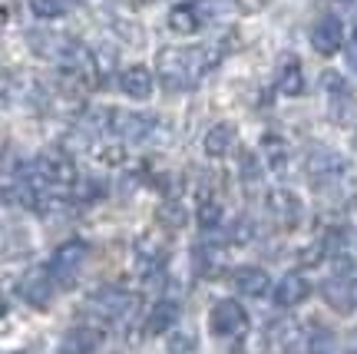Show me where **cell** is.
Segmentation results:
<instances>
[{
    "label": "cell",
    "instance_id": "6da1fadb",
    "mask_svg": "<svg viewBox=\"0 0 357 354\" xmlns=\"http://www.w3.org/2000/svg\"><path fill=\"white\" fill-rule=\"evenodd\" d=\"M215 64L218 53L212 47H162L155 53V76L166 89H192Z\"/></svg>",
    "mask_w": 357,
    "mask_h": 354
},
{
    "label": "cell",
    "instance_id": "7a4b0ae2",
    "mask_svg": "<svg viewBox=\"0 0 357 354\" xmlns=\"http://www.w3.org/2000/svg\"><path fill=\"white\" fill-rule=\"evenodd\" d=\"M89 258V245L83 239H66L60 242L56 249H53L50 255V275L53 281L60 285V288H73L79 279V272H83V265H86Z\"/></svg>",
    "mask_w": 357,
    "mask_h": 354
},
{
    "label": "cell",
    "instance_id": "3957f363",
    "mask_svg": "<svg viewBox=\"0 0 357 354\" xmlns=\"http://www.w3.org/2000/svg\"><path fill=\"white\" fill-rule=\"evenodd\" d=\"M208 328L218 338H238V334L248 331V311L235 298H222L208 311Z\"/></svg>",
    "mask_w": 357,
    "mask_h": 354
},
{
    "label": "cell",
    "instance_id": "277c9868",
    "mask_svg": "<svg viewBox=\"0 0 357 354\" xmlns=\"http://www.w3.org/2000/svg\"><path fill=\"white\" fill-rule=\"evenodd\" d=\"M155 129H159V119L153 113H129V110H113L109 113V133H116V136H123L129 142L153 140Z\"/></svg>",
    "mask_w": 357,
    "mask_h": 354
},
{
    "label": "cell",
    "instance_id": "5b68a950",
    "mask_svg": "<svg viewBox=\"0 0 357 354\" xmlns=\"http://www.w3.org/2000/svg\"><path fill=\"white\" fill-rule=\"evenodd\" d=\"M53 288H56V281H53V275H50V268L47 265L26 268L24 275H20V281H17L20 298H24L26 304H33V308H50Z\"/></svg>",
    "mask_w": 357,
    "mask_h": 354
},
{
    "label": "cell",
    "instance_id": "8992f818",
    "mask_svg": "<svg viewBox=\"0 0 357 354\" xmlns=\"http://www.w3.org/2000/svg\"><path fill=\"white\" fill-rule=\"evenodd\" d=\"M89 308L100 318H106V321H119V318H126L129 311L136 308V298H132L126 288L106 285V288H96L89 295Z\"/></svg>",
    "mask_w": 357,
    "mask_h": 354
},
{
    "label": "cell",
    "instance_id": "52a82bcc",
    "mask_svg": "<svg viewBox=\"0 0 357 354\" xmlns=\"http://www.w3.org/2000/svg\"><path fill=\"white\" fill-rule=\"evenodd\" d=\"M265 209L281 228L301 226V219H305V205L291 189H271L265 196Z\"/></svg>",
    "mask_w": 357,
    "mask_h": 354
},
{
    "label": "cell",
    "instance_id": "ba28073f",
    "mask_svg": "<svg viewBox=\"0 0 357 354\" xmlns=\"http://www.w3.org/2000/svg\"><path fill=\"white\" fill-rule=\"evenodd\" d=\"M26 43H30V50L37 53L40 60H50V64H63L66 53L73 50V43L77 40L63 37V34H53V30H30L26 34Z\"/></svg>",
    "mask_w": 357,
    "mask_h": 354
},
{
    "label": "cell",
    "instance_id": "9c48e42d",
    "mask_svg": "<svg viewBox=\"0 0 357 354\" xmlns=\"http://www.w3.org/2000/svg\"><path fill=\"white\" fill-rule=\"evenodd\" d=\"M311 47H314L321 57H334V53L344 47V24H341L334 13L318 17L314 27H311Z\"/></svg>",
    "mask_w": 357,
    "mask_h": 354
},
{
    "label": "cell",
    "instance_id": "30bf717a",
    "mask_svg": "<svg viewBox=\"0 0 357 354\" xmlns=\"http://www.w3.org/2000/svg\"><path fill=\"white\" fill-rule=\"evenodd\" d=\"M102 344V331L89 328V325H77L60 338V354H96Z\"/></svg>",
    "mask_w": 357,
    "mask_h": 354
},
{
    "label": "cell",
    "instance_id": "8fae6325",
    "mask_svg": "<svg viewBox=\"0 0 357 354\" xmlns=\"http://www.w3.org/2000/svg\"><path fill=\"white\" fill-rule=\"evenodd\" d=\"M275 304L278 308H298L301 302H307V295H311V281L301 275V272H291V275H284V279L275 285Z\"/></svg>",
    "mask_w": 357,
    "mask_h": 354
},
{
    "label": "cell",
    "instance_id": "7c38bea8",
    "mask_svg": "<svg viewBox=\"0 0 357 354\" xmlns=\"http://www.w3.org/2000/svg\"><path fill=\"white\" fill-rule=\"evenodd\" d=\"M119 89L126 93L129 100H149L153 96V89H155V80H153V73L146 70L142 64H132V66H126L123 73H119Z\"/></svg>",
    "mask_w": 357,
    "mask_h": 354
},
{
    "label": "cell",
    "instance_id": "4fadbf2b",
    "mask_svg": "<svg viewBox=\"0 0 357 354\" xmlns=\"http://www.w3.org/2000/svg\"><path fill=\"white\" fill-rule=\"evenodd\" d=\"M231 285H235V291L245 295V298H261V295L271 291L268 272L265 268H258V265H242L235 275H231Z\"/></svg>",
    "mask_w": 357,
    "mask_h": 354
},
{
    "label": "cell",
    "instance_id": "5bb4252c",
    "mask_svg": "<svg viewBox=\"0 0 357 354\" xmlns=\"http://www.w3.org/2000/svg\"><path fill=\"white\" fill-rule=\"evenodd\" d=\"M305 172L314 179V182H328V179H334V176H341V172H344V159H341L337 152H331V149H314L305 159Z\"/></svg>",
    "mask_w": 357,
    "mask_h": 354
},
{
    "label": "cell",
    "instance_id": "9a60e30c",
    "mask_svg": "<svg viewBox=\"0 0 357 354\" xmlns=\"http://www.w3.org/2000/svg\"><path fill=\"white\" fill-rule=\"evenodd\" d=\"M166 24L172 34H178V37H192V34L202 30V10H199L195 3H176V7L169 10Z\"/></svg>",
    "mask_w": 357,
    "mask_h": 354
},
{
    "label": "cell",
    "instance_id": "2e32d148",
    "mask_svg": "<svg viewBox=\"0 0 357 354\" xmlns=\"http://www.w3.org/2000/svg\"><path fill=\"white\" fill-rule=\"evenodd\" d=\"M231 142H235V126H231V123H215V126H208V133L202 136V149L208 159H222V156L231 149Z\"/></svg>",
    "mask_w": 357,
    "mask_h": 354
},
{
    "label": "cell",
    "instance_id": "e0dca14e",
    "mask_svg": "<svg viewBox=\"0 0 357 354\" xmlns=\"http://www.w3.org/2000/svg\"><path fill=\"white\" fill-rule=\"evenodd\" d=\"M176 321H178V302L162 298V302L153 304V311L146 318V334H166V331L176 328Z\"/></svg>",
    "mask_w": 357,
    "mask_h": 354
},
{
    "label": "cell",
    "instance_id": "ac0fdd59",
    "mask_svg": "<svg viewBox=\"0 0 357 354\" xmlns=\"http://www.w3.org/2000/svg\"><path fill=\"white\" fill-rule=\"evenodd\" d=\"M275 87H278L281 96H301L305 93V66L298 64V60H284Z\"/></svg>",
    "mask_w": 357,
    "mask_h": 354
},
{
    "label": "cell",
    "instance_id": "d6986e66",
    "mask_svg": "<svg viewBox=\"0 0 357 354\" xmlns=\"http://www.w3.org/2000/svg\"><path fill=\"white\" fill-rule=\"evenodd\" d=\"M324 302L337 308V311H347L351 304H354V288H351V281L347 279H334L324 285Z\"/></svg>",
    "mask_w": 357,
    "mask_h": 354
},
{
    "label": "cell",
    "instance_id": "ffe728a7",
    "mask_svg": "<svg viewBox=\"0 0 357 354\" xmlns=\"http://www.w3.org/2000/svg\"><path fill=\"white\" fill-rule=\"evenodd\" d=\"M77 7V0H30V13L37 20H60Z\"/></svg>",
    "mask_w": 357,
    "mask_h": 354
},
{
    "label": "cell",
    "instance_id": "44dd1931",
    "mask_svg": "<svg viewBox=\"0 0 357 354\" xmlns=\"http://www.w3.org/2000/svg\"><path fill=\"white\" fill-rule=\"evenodd\" d=\"M261 156H265V165L271 169H284L288 163V142L281 140V136H261Z\"/></svg>",
    "mask_w": 357,
    "mask_h": 354
},
{
    "label": "cell",
    "instance_id": "7402d4cb",
    "mask_svg": "<svg viewBox=\"0 0 357 354\" xmlns=\"http://www.w3.org/2000/svg\"><path fill=\"white\" fill-rule=\"evenodd\" d=\"M155 219H159V226H166L169 232H178V228H182L185 222H189V212L182 209V202H176V199H169V202L159 205V215H155Z\"/></svg>",
    "mask_w": 357,
    "mask_h": 354
},
{
    "label": "cell",
    "instance_id": "603a6c76",
    "mask_svg": "<svg viewBox=\"0 0 357 354\" xmlns=\"http://www.w3.org/2000/svg\"><path fill=\"white\" fill-rule=\"evenodd\" d=\"M109 30H113L116 37H123L126 43H132V47H139V43H146V34L139 30V24H132V20H126V17H109Z\"/></svg>",
    "mask_w": 357,
    "mask_h": 354
},
{
    "label": "cell",
    "instance_id": "cb8c5ba5",
    "mask_svg": "<svg viewBox=\"0 0 357 354\" xmlns=\"http://www.w3.org/2000/svg\"><path fill=\"white\" fill-rule=\"evenodd\" d=\"M195 222L208 232V228H215L218 222H222V205L215 202V199H202L199 202V209H195Z\"/></svg>",
    "mask_w": 357,
    "mask_h": 354
},
{
    "label": "cell",
    "instance_id": "d4e9b609",
    "mask_svg": "<svg viewBox=\"0 0 357 354\" xmlns=\"http://www.w3.org/2000/svg\"><path fill=\"white\" fill-rule=\"evenodd\" d=\"M268 351H271V344H268V338L261 331H248L242 338V344H238V354H268Z\"/></svg>",
    "mask_w": 357,
    "mask_h": 354
},
{
    "label": "cell",
    "instance_id": "484cf974",
    "mask_svg": "<svg viewBox=\"0 0 357 354\" xmlns=\"http://www.w3.org/2000/svg\"><path fill=\"white\" fill-rule=\"evenodd\" d=\"M96 159L102 165H123L126 149H123V142H106V146H96Z\"/></svg>",
    "mask_w": 357,
    "mask_h": 354
},
{
    "label": "cell",
    "instance_id": "4316f807",
    "mask_svg": "<svg viewBox=\"0 0 357 354\" xmlns=\"http://www.w3.org/2000/svg\"><path fill=\"white\" fill-rule=\"evenodd\" d=\"M79 202H96L100 196H106V186H102L100 179H83V186H73Z\"/></svg>",
    "mask_w": 357,
    "mask_h": 354
},
{
    "label": "cell",
    "instance_id": "83f0119b",
    "mask_svg": "<svg viewBox=\"0 0 357 354\" xmlns=\"http://www.w3.org/2000/svg\"><path fill=\"white\" fill-rule=\"evenodd\" d=\"M311 354H334V334L331 331H314V338L307 344Z\"/></svg>",
    "mask_w": 357,
    "mask_h": 354
},
{
    "label": "cell",
    "instance_id": "f1b7e54d",
    "mask_svg": "<svg viewBox=\"0 0 357 354\" xmlns=\"http://www.w3.org/2000/svg\"><path fill=\"white\" fill-rule=\"evenodd\" d=\"M169 351H172V354H189V351H195V338H192V334H185V331H176V334L169 338Z\"/></svg>",
    "mask_w": 357,
    "mask_h": 354
},
{
    "label": "cell",
    "instance_id": "f546056e",
    "mask_svg": "<svg viewBox=\"0 0 357 354\" xmlns=\"http://www.w3.org/2000/svg\"><path fill=\"white\" fill-rule=\"evenodd\" d=\"M258 172H261V169H258V159H255V156H248V152H242V176L255 182Z\"/></svg>",
    "mask_w": 357,
    "mask_h": 354
},
{
    "label": "cell",
    "instance_id": "4dcf8cb0",
    "mask_svg": "<svg viewBox=\"0 0 357 354\" xmlns=\"http://www.w3.org/2000/svg\"><path fill=\"white\" fill-rule=\"evenodd\" d=\"M252 232H255V228H252V222H248V219H242V222H235V228H231V242H248V239H252Z\"/></svg>",
    "mask_w": 357,
    "mask_h": 354
},
{
    "label": "cell",
    "instance_id": "1f68e13d",
    "mask_svg": "<svg viewBox=\"0 0 357 354\" xmlns=\"http://www.w3.org/2000/svg\"><path fill=\"white\" fill-rule=\"evenodd\" d=\"M321 87H324V93H328V89H331V93H344V80L337 73H324L321 76Z\"/></svg>",
    "mask_w": 357,
    "mask_h": 354
},
{
    "label": "cell",
    "instance_id": "d6a6232c",
    "mask_svg": "<svg viewBox=\"0 0 357 354\" xmlns=\"http://www.w3.org/2000/svg\"><path fill=\"white\" fill-rule=\"evenodd\" d=\"M344 60H347V70L351 73H357V34L351 40H347V53H344Z\"/></svg>",
    "mask_w": 357,
    "mask_h": 354
},
{
    "label": "cell",
    "instance_id": "836d02e7",
    "mask_svg": "<svg viewBox=\"0 0 357 354\" xmlns=\"http://www.w3.org/2000/svg\"><path fill=\"white\" fill-rule=\"evenodd\" d=\"M7 315V298H3V291H0V318Z\"/></svg>",
    "mask_w": 357,
    "mask_h": 354
},
{
    "label": "cell",
    "instance_id": "e575fe53",
    "mask_svg": "<svg viewBox=\"0 0 357 354\" xmlns=\"http://www.w3.org/2000/svg\"><path fill=\"white\" fill-rule=\"evenodd\" d=\"M351 142H354V149H357V126H354V133H351Z\"/></svg>",
    "mask_w": 357,
    "mask_h": 354
},
{
    "label": "cell",
    "instance_id": "d590c367",
    "mask_svg": "<svg viewBox=\"0 0 357 354\" xmlns=\"http://www.w3.org/2000/svg\"><path fill=\"white\" fill-rule=\"evenodd\" d=\"M3 87H7V80H3V70H0V89H3Z\"/></svg>",
    "mask_w": 357,
    "mask_h": 354
}]
</instances>
